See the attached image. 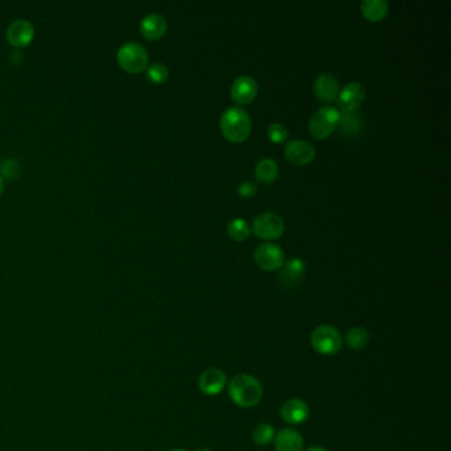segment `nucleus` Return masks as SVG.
<instances>
[{
	"mask_svg": "<svg viewBox=\"0 0 451 451\" xmlns=\"http://www.w3.org/2000/svg\"><path fill=\"white\" fill-rule=\"evenodd\" d=\"M23 59H24V56H23V53H21L20 51L16 49V51L11 52L10 62H12V64L18 65V64H20Z\"/></svg>",
	"mask_w": 451,
	"mask_h": 451,
	"instance_id": "cd10ccee",
	"label": "nucleus"
},
{
	"mask_svg": "<svg viewBox=\"0 0 451 451\" xmlns=\"http://www.w3.org/2000/svg\"><path fill=\"white\" fill-rule=\"evenodd\" d=\"M147 78L154 83H163L168 78V69L160 62H154L147 68Z\"/></svg>",
	"mask_w": 451,
	"mask_h": 451,
	"instance_id": "b1692460",
	"label": "nucleus"
},
{
	"mask_svg": "<svg viewBox=\"0 0 451 451\" xmlns=\"http://www.w3.org/2000/svg\"><path fill=\"white\" fill-rule=\"evenodd\" d=\"M361 115L356 113V112H343L340 114V118H339L338 126L341 130V133L344 135H356L359 133L360 129H361Z\"/></svg>",
	"mask_w": 451,
	"mask_h": 451,
	"instance_id": "aec40b11",
	"label": "nucleus"
},
{
	"mask_svg": "<svg viewBox=\"0 0 451 451\" xmlns=\"http://www.w3.org/2000/svg\"><path fill=\"white\" fill-rule=\"evenodd\" d=\"M311 346L320 355L332 356L336 355L343 347V338L338 328L329 324H322L311 334Z\"/></svg>",
	"mask_w": 451,
	"mask_h": 451,
	"instance_id": "20e7f679",
	"label": "nucleus"
},
{
	"mask_svg": "<svg viewBox=\"0 0 451 451\" xmlns=\"http://www.w3.org/2000/svg\"><path fill=\"white\" fill-rule=\"evenodd\" d=\"M19 163L15 160V159H6L3 163H1V174L4 175V177L10 179V180H15L19 175Z\"/></svg>",
	"mask_w": 451,
	"mask_h": 451,
	"instance_id": "a878e982",
	"label": "nucleus"
},
{
	"mask_svg": "<svg viewBox=\"0 0 451 451\" xmlns=\"http://www.w3.org/2000/svg\"><path fill=\"white\" fill-rule=\"evenodd\" d=\"M170 451H185V450H183V449H172V450H170Z\"/></svg>",
	"mask_w": 451,
	"mask_h": 451,
	"instance_id": "7c9ffc66",
	"label": "nucleus"
},
{
	"mask_svg": "<svg viewBox=\"0 0 451 451\" xmlns=\"http://www.w3.org/2000/svg\"><path fill=\"white\" fill-rule=\"evenodd\" d=\"M197 451H209L208 449H199Z\"/></svg>",
	"mask_w": 451,
	"mask_h": 451,
	"instance_id": "2f4dec72",
	"label": "nucleus"
},
{
	"mask_svg": "<svg viewBox=\"0 0 451 451\" xmlns=\"http://www.w3.org/2000/svg\"><path fill=\"white\" fill-rule=\"evenodd\" d=\"M220 126L226 139L233 144L244 142L252 133V119L241 107L226 109L221 115Z\"/></svg>",
	"mask_w": 451,
	"mask_h": 451,
	"instance_id": "f03ea898",
	"label": "nucleus"
},
{
	"mask_svg": "<svg viewBox=\"0 0 451 451\" xmlns=\"http://www.w3.org/2000/svg\"><path fill=\"white\" fill-rule=\"evenodd\" d=\"M257 194V187L254 183L252 182H242L241 184L238 185V195L242 196V197H253Z\"/></svg>",
	"mask_w": 451,
	"mask_h": 451,
	"instance_id": "bb28decb",
	"label": "nucleus"
},
{
	"mask_svg": "<svg viewBox=\"0 0 451 451\" xmlns=\"http://www.w3.org/2000/svg\"><path fill=\"white\" fill-rule=\"evenodd\" d=\"M33 25L30 21L24 19L13 21L7 30V39L10 41L11 45L16 48L27 47L33 39Z\"/></svg>",
	"mask_w": 451,
	"mask_h": 451,
	"instance_id": "ddd939ff",
	"label": "nucleus"
},
{
	"mask_svg": "<svg viewBox=\"0 0 451 451\" xmlns=\"http://www.w3.org/2000/svg\"><path fill=\"white\" fill-rule=\"evenodd\" d=\"M339 81L329 73L319 74L318 78L314 83V92L317 94L319 100L332 102L339 97Z\"/></svg>",
	"mask_w": 451,
	"mask_h": 451,
	"instance_id": "4468645a",
	"label": "nucleus"
},
{
	"mask_svg": "<svg viewBox=\"0 0 451 451\" xmlns=\"http://www.w3.org/2000/svg\"><path fill=\"white\" fill-rule=\"evenodd\" d=\"M254 174H256L257 180H259L261 183H265V184L274 183L278 176L277 162L270 158L259 160L257 163Z\"/></svg>",
	"mask_w": 451,
	"mask_h": 451,
	"instance_id": "6ab92c4d",
	"label": "nucleus"
},
{
	"mask_svg": "<svg viewBox=\"0 0 451 451\" xmlns=\"http://www.w3.org/2000/svg\"><path fill=\"white\" fill-rule=\"evenodd\" d=\"M274 437H276V431L274 428L269 423H259L257 425L252 434V438L257 445L259 446H266L269 443L274 441Z\"/></svg>",
	"mask_w": 451,
	"mask_h": 451,
	"instance_id": "4be33fe9",
	"label": "nucleus"
},
{
	"mask_svg": "<svg viewBox=\"0 0 451 451\" xmlns=\"http://www.w3.org/2000/svg\"><path fill=\"white\" fill-rule=\"evenodd\" d=\"M228 235L235 241H244L250 235V228L244 218H235L228 224Z\"/></svg>",
	"mask_w": 451,
	"mask_h": 451,
	"instance_id": "5701e85b",
	"label": "nucleus"
},
{
	"mask_svg": "<svg viewBox=\"0 0 451 451\" xmlns=\"http://www.w3.org/2000/svg\"><path fill=\"white\" fill-rule=\"evenodd\" d=\"M365 90L360 82H349L339 94V105L346 112H356L364 102Z\"/></svg>",
	"mask_w": 451,
	"mask_h": 451,
	"instance_id": "9b49d317",
	"label": "nucleus"
},
{
	"mask_svg": "<svg viewBox=\"0 0 451 451\" xmlns=\"http://www.w3.org/2000/svg\"><path fill=\"white\" fill-rule=\"evenodd\" d=\"M274 445L277 451H303V437L295 429L285 428L278 431L274 437Z\"/></svg>",
	"mask_w": 451,
	"mask_h": 451,
	"instance_id": "dca6fc26",
	"label": "nucleus"
},
{
	"mask_svg": "<svg viewBox=\"0 0 451 451\" xmlns=\"http://www.w3.org/2000/svg\"><path fill=\"white\" fill-rule=\"evenodd\" d=\"M306 264L300 258H291L283 264L279 273V279L285 286H295L305 276Z\"/></svg>",
	"mask_w": 451,
	"mask_h": 451,
	"instance_id": "f3484780",
	"label": "nucleus"
},
{
	"mask_svg": "<svg viewBox=\"0 0 451 451\" xmlns=\"http://www.w3.org/2000/svg\"><path fill=\"white\" fill-rule=\"evenodd\" d=\"M141 32L147 40H159L167 32V21L159 13H148L141 21Z\"/></svg>",
	"mask_w": 451,
	"mask_h": 451,
	"instance_id": "2eb2a0df",
	"label": "nucleus"
},
{
	"mask_svg": "<svg viewBox=\"0 0 451 451\" xmlns=\"http://www.w3.org/2000/svg\"><path fill=\"white\" fill-rule=\"evenodd\" d=\"M339 118H340V113L338 109L332 106H324L319 109L310 121V126H308L310 133L318 141L327 139L328 136L338 127Z\"/></svg>",
	"mask_w": 451,
	"mask_h": 451,
	"instance_id": "39448f33",
	"label": "nucleus"
},
{
	"mask_svg": "<svg viewBox=\"0 0 451 451\" xmlns=\"http://www.w3.org/2000/svg\"><path fill=\"white\" fill-rule=\"evenodd\" d=\"M3 189H4V179L0 176V194L3 192Z\"/></svg>",
	"mask_w": 451,
	"mask_h": 451,
	"instance_id": "c756f323",
	"label": "nucleus"
},
{
	"mask_svg": "<svg viewBox=\"0 0 451 451\" xmlns=\"http://www.w3.org/2000/svg\"><path fill=\"white\" fill-rule=\"evenodd\" d=\"M254 261L257 266L262 270L273 271L283 266L285 264V253L283 250L276 244H262L258 246L254 252Z\"/></svg>",
	"mask_w": 451,
	"mask_h": 451,
	"instance_id": "0eeeda50",
	"label": "nucleus"
},
{
	"mask_svg": "<svg viewBox=\"0 0 451 451\" xmlns=\"http://www.w3.org/2000/svg\"><path fill=\"white\" fill-rule=\"evenodd\" d=\"M253 232L258 238L262 240H276L285 232V223L282 217L274 212H266L257 216L253 221Z\"/></svg>",
	"mask_w": 451,
	"mask_h": 451,
	"instance_id": "423d86ee",
	"label": "nucleus"
},
{
	"mask_svg": "<svg viewBox=\"0 0 451 451\" xmlns=\"http://www.w3.org/2000/svg\"><path fill=\"white\" fill-rule=\"evenodd\" d=\"M228 377L226 372L218 368L205 369L199 379V388L205 396H216L226 387Z\"/></svg>",
	"mask_w": 451,
	"mask_h": 451,
	"instance_id": "6e6552de",
	"label": "nucleus"
},
{
	"mask_svg": "<svg viewBox=\"0 0 451 451\" xmlns=\"http://www.w3.org/2000/svg\"><path fill=\"white\" fill-rule=\"evenodd\" d=\"M315 148L306 141H291L285 147V156L290 163L306 165L315 159Z\"/></svg>",
	"mask_w": 451,
	"mask_h": 451,
	"instance_id": "9d476101",
	"label": "nucleus"
},
{
	"mask_svg": "<svg viewBox=\"0 0 451 451\" xmlns=\"http://www.w3.org/2000/svg\"><path fill=\"white\" fill-rule=\"evenodd\" d=\"M369 341L368 331L363 327H353L346 335V344L351 349L364 348Z\"/></svg>",
	"mask_w": 451,
	"mask_h": 451,
	"instance_id": "412c9836",
	"label": "nucleus"
},
{
	"mask_svg": "<svg viewBox=\"0 0 451 451\" xmlns=\"http://www.w3.org/2000/svg\"><path fill=\"white\" fill-rule=\"evenodd\" d=\"M257 94H258L257 81L253 77H249V76L238 77L236 81L233 82L230 89L232 100L238 105L253 102L256 100Z\"/></svg>",
	"mask_w": 451,
	"mask_h": 451,
	"instance_id": "1a4fd4ad",
	"label": "nucleus"
},
{
	"mask_svg": "<svg viewBox=\"0 0 451 451\" xmlns=\"http://www.w3.org/2000/svg\"><path fill=\"white\" fill-rule=\"evenodd\" d=\"M306 451H327L324 447H322V446H312V447H310L308 450Z\"/></svg>",
	"mask_w": 451,
	"mask_h": 451,
	"instance_id": "c85d7f7f",
	"label": "nucleus"
},
{
	"mask_svg": "<svg viewBox=\"0 0 451 451\" xmlns=\"http://www.w3.org/2000/svg\"><path fill=\"white\" fill-rule=\"evenodd\" d=\"M229 397L237 406L249 409L254 408L262 400L264 388L261 382L250 375H237L229 381Z\"/></svg>",
	"mask_w": 451,
	"mask_h": 451,
	"instance_id": "f257e3e1",
	"label": "nucleus"
},
{
	"mask_svg": "<svg viewBox=\"0 0 451 451\" xmlns=\"http://www.w3.org/2000/svg\"><path fill=\"white\" fill-rule=\"evenodd\" d=\"M267 134H269L270 141L274 142V144H283V142L286 141L287 136H288L287 129L282 123H273V124H270V126H269V130H267Z\"/></svg>",
	"mask_w": 451,
	"mask_h": 451,
	"instance_id": "393cba45",
	"label": "nucleus"
},
{
	"mask_svg": "<svg viewBox=\"0 0 451 451\" xmlns=\"http://www.w3.org/2000/svg\"><path fill=\"white\" fill-rule=\"evenodd\" d=\"M390 11V4L385 0H364L361 3L363 16L368 21H381Z\"/></svg>",
	"mask_w": 451,
	"mask_h": 451,
	"instance_id": "a211bd4d",
	"label": "nucleus"
},
{
	"mask_svg": "<svg viewBox=\"0 0 451 451\" xmlns=\"http://www.w3.org/2000/svg\"><path fill=\"white\" fill-rule=\"evenodd\" d=\"M117 60L121 65V68L126 72L136 73L144 72L148 65V53L146 51L144 45L129 41L124 42L122 47L118 49L117 53Z\"/></svg>",
	"mask_w": 451,
	"mask_h": 451,
	"instance_id": "7ed1b4c3",
	"label": "nucleus"
},
{
	"mask_svg": "<svg viewBox=\"0 0 451 451\" xmlns=\"http://www.w3.org/2000/svg\"><path fill=\"white\" fill-rule=\"evenodd\" d=\"M310 416L308 405L300 399H290L281 408L282 420L291 425H300L306 422Z\"/></svg>",
	"mask_w": 451,
	"mask_h": 451,
	"instance_id": "f8f14e48",
	"label": "nucleus"
}]
</instances>
